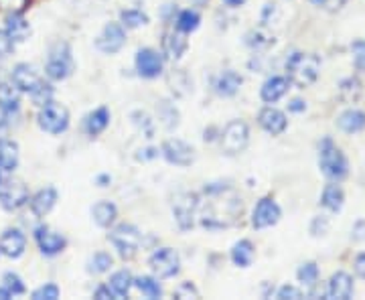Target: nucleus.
Returning <instances> with one entry per match:
<instances>
[{"label":"nucleus","instance_id":"nucleus-9","mask_svg":"<svg viewBox=\"0 0 365 300\" xmlns=\"http://www.w3.org/2000/svg\"><path fill=\"white\" fill-rule=\"evenodd\" d=\"M148 266L158 280H167L181 272V258L173 248H157L148 258Z\"/></svg>","mask_w":365,"mask_h":300},{"label":"nucleus","instance_id":"nucleus-56","mask_svg":"<svg viewBox=\"0 0 365 300\" xmlns=\"http://www.w3.org/2000/svg\"><path fill=\"white\" fill-rule=\"evenodd\" d=\"M288 110H290V112H294V114L304 112V110H307V102H302V100H292V102L288 104Z\"/></svg>","mask_w":365,"mask_h":300},{"label":"nucleus","instance_id":"nucleus-47","mask_svg":"<svg viewBox=\"0 0 365 300\" xmlns=\"http://www.w3.org/2000/svg\"><path fill=\"white\" fill-rule=\"evenodd\" d=\"M14 45H16V43L13 41V37H11L4 29H0V59L13 55Z\"/></svg>","mask_w":365,"mask_h":300},{"label":"nucleus","instance_id":"nucleus-30","mask_svg":"<svg viewBox=\"0 0 365 300\" xmlns=\"http://www.w3.org/2000/svg\"><path fill=\"white\" fill-rule=\"evenodd\" d=\"M321 205L331 213H339L343 205H345V193H343L341 185H337L335 181L327 185L323 193H321Z\"/></svg>","mask_w":365,"mask_h":300},{"label":"nucleus","instance_id":"nucleus-35","mask_svg":"<svg viewBox=\"0 0 365 300\" xmlns=\"http://www.w3.org/2000/svg\"><path fill=\"white\" fill-rule=\"evenodd\" d=\"M134 286L138 288L140 294H144L146 299L157 300L163 296V286H160L157 276H138V278H134Z\"/></svg>","mask_w":365,"mask_h":300},{"label":"nucleus","instance_id":"nucleus-63","mask_svg":"<svg viewBox=\"0 0 365 300\" xmlns=\"http://www.w3.org/2000/svg\"><path fill=\"white\" fill-rule=\"evenodd\" d=\"M189 4H193V6H205L209 0H187Z\"/></svg>","mask_w":365,"mask_h":300},{"label":"nucleus","instance_id":"nucleus-24","mask_svg":"<svg viewBox=\"0 0 365 300\" xmlns=\"http://www.w3.org/2000/svg\"><path fill=\"white\" fill-rule=\"evenodd\" d=\"M19 90L13 83H2L0 81V114L4 118H13L21 112V98Z\"/></svg>","mask_w":365,"mask_h":300},{"label":"nucleus","instance_id":"nucleus-58","mask_svg":"<svg viewBox=\"0 0 365 300\" xmlns=\"http://www.w3.org/2000/svg\"><path fill=\"white\" fill-rule=\"evenodd\" d=\"M110 183H112V177H110V175H98V177H96V185H98V187H108Z\"/></svg>","mask_w":365,"mask_h":300},{"label":"nucleus","instance_id":"nucleus-48","mask_svg":"<svg viewBox=\"0 0 365 300\" xmlns=\"http://www.w3.org/2000/svg\"><path fill=\"white\" fill-rule=\"evenodd\" d=\"M173 296L175 299H199V290L191 282H182V284L175 288Z\"/></svg>","mask_w":365,"mask_h":300},{"label":"nucleus","instance_id":"nucleus-34","mask_svg":"<svg viewBox=\"0 0 365 300\" xmlns=\"http://www.w3.org/2000/svg\"><path fill=\"white\" fill-rule=\"evenodd\" d=\"M173 21H175V29H177V31L189 35V33H193V31L199 29L201 16H199V13H197L195 9H185V11H179Z\"/></svg>","mask_w":365,"mask_h":300},{"label":"nucleus","instance_id":"nucleus-5","mask_svg":"<svg viewBox=\"0 0 365 300\" xmlns=\"http://www.w3.org/2000/svg\"><path fill=\"white\" fill-rule=\"evenodd\" d=\"M108 239L124 260H132L140 249L143 234L132 223H118L116 227L108 234Z\"/></svg>","mask_w":365,"mask_h":300},{"label":"nucleus","instance_id":"nucleus-51","mask_svg":"<svg viewBox=\"0 0 365 300\" xmlns=\"http://www.w3.org/2000/svg\"><path fill=\"white\" fill-rule=\"evenodd\" d=\"M327 232H329V219H327L325 215L314 217L313 222H311V234L314 237H319V235H325Z\"/></svg>","mask_w":365,"mask_h":300},{"label":"nucleus","instance_id":"nucleus-27","mask_svg":"<svg viewBox=\"0 0 365 300\" xmlns=\"http://www.w3.org/2000/svg\"><path fill=\"white\" fill-rule=\"evenodd\" d=\"M4 31L13 37L14 43H23L31 35V25L23 13H9L4 19Z\"/></svg>","mask_w":365,"mask_h":300},{"label":"nucleus","instance_id":"nucleus-37","mask_svg":"<svg viewBox=\"0 0 365 300\" xmlns=\"http://www.w3.org/2000/svg\"><path fill=\"white\" fill-rule=\"evenodd\" d=\"M120 25L124 29H138L148 25V14L143 13L140 9H126L120 13Z\"/></svg>","mask_w":365,"mask_h":300},{"label":"nucleus","instance_id":"nucleus-57","mask_svg":"<svg viewBox=\"0 0 365 300\" xmlns=\"http://www.w3.org/2000/svg\"><path fill=\"white\" fill-rule=\"evenodd\" d=\"M144 155H138V160H153V158L158 157V148H144Z\"/></svg>","mask_w":365,"mask_h":300},{"label":"nucleus","instance_id":"nucleus-31","mask_svg":"<svg viewBox=\"0 0 365 300\" xmlns=\"http://www.w3.org/2000/svg\"><path fill=\"white\" fill-rule=\"evenodd\" d=\"M254 256H256V248L250 239H240L235 242L234 248L230 252V258L234 262L237 268H250L252 262H254Z\"/></svg>","mask_w":365,"mask_h":300},{"label":"nucleus","instance_id":"nucleus-61","mask_svg":"<svg viewBox=\"0 0 365 300\" xmlns=\"http://www.w3.org/2000/svg\"><path fill=\"white\" fill-rule=\"evenodd\" d=\"M227 6H232V9H237V6H242V4H246V0H223Z\"/></svg>","mask_w":365,"mask_h":300},{"label":"nucleus","instance_id":"nucleus-8","mask_svg":"<svg viewBox=\"0 0 365 300\" xmlns=\"http://www.w3.org/2000/svg\"><path fill=\"white\" fill-rule=\"evenodd\" d=\"M69 110L66 105L57 104V102H49V104L41 105L39 114H37V124L43 132L51 134V136H59L69 128Z\"/></svg>","mask_w":365,"mask_h":300},{"label":"nucleus","instance_id":"nucleus-59","mask_svg":"<svg viewBox=\"0 0 365 300\" xmlns=\"http://www.w3.org/2000/svg\"><path fill=\"white\" fill-rule=\"evenodd\" d=\"M215 138H220V132H215V128H209V130H205V136H203V140H205V143H213Z\"/></svg>","mask_w":365,"mask_h":300},{"label":"nucleus","instance_id":"nucleus-3","mask_svg":"<svg viewBox=\"0 0 365 300\" xmlns=\"http://www.w3.org/2000/svg\"><path fill=\"white\" fill-rule=\"evenodd\" d=\"M319 167L327 179H331L335 183H339L349 175V160L329 136L319 143Z\"/></svg>","mask_w":365,"mask_h":300},{"label":"nucleus","instance_id":"nucleus-12","mask_svg":"<svg viewBox=\"0 0 365 300\" xmlns=\"http://www.w3.org/2000/svg\"><path fill=\"white\" fill-rule=\"evenodd\" d=\"M33 237H35V242L39 246L41 254L47 256V258L59 256L67 248L66 235H61L59 232H53L49 225H37L33 229Z\"/></svg>","mask_w":365,"mask_h":300},{"label":"nucleus","instance_id":"nucleus-13","mask_svg":"<svg viewBox=\"0 0 365 300\" xmlns=\"http://www.w3.org/2000/svg\"><path fill=\"white\" fill-rule=\"evenodd\" d=\"M126 45V29L120 23H108L96 37V49L104 55H114Z\"/></svg>","mask_w":365,"mask_h":300},{"label":"nucleus","instance_id":"nucleus-10","mask_svg":"<svg viewBox=\"0 0 365 300\" xmlns=\"http://www.w3.org/2000/svg\"><path fill=\"white\" fill-rule=\"evenodd\" d=\"M160 155L163 158L169 162V165H175V167H191L193 160H195V150L189 143H185L181 138H169L165 140L163 146H160Z\"/></svg>","mask_w":365,"mask_h":300},{"label":"nucleus","instance_id":"nucleus-29","mask_svg":"<svg viewBox=\"0 0 365 300\" xmlns=\"http://www.w3.org/2000/svg\"><path fill=\"white\" fill-rule=\"evenodd\" d=\"M337 126L345 134H357L365 128V112L357 110V108H349L345 110L339 118H337Z\"/></svg>","mask_w":365,"mask_h":300},{"label":"nucleus","instance_id":"nucleus-7","mask_svg":"<svg viewBox=\"0 0 365 300\" xmlns=\"http://www.w3.org/2000/svg\"><path fill=\"white\" fill-rule=\"evenodd\" d=\"M199 205H201V197L197 193L182 191V193L175 195V199H173V217H175L181 232L193 229L195 217L199 215Z\"/></svg>","mask_w":365,"mask_h":300},{"label":"nucleus","instance_id":"nucleus-52","mask_svg":"<svg viewBox=\"0 0 365 300\" xmlns=\"http://www.w3.org/2000/svg\"><path fill=\"white\" fill-rule=\"evenodd\" d=\"M311 2L317 4V6H323V9L329 11V13H335V11L343 9L349 0H311Z\"/></svg>","mask_w":365,"mask_h":300},{"label":"nucleus","instance_id":"nucleus-42","mask_svg":"<svg viewBox=\"0 0 365 300\" xmlns=\"http://www.w3.org/2000/svg\"><path fill=\"white\" fill-rule=\"evenodd\" d=\"M339 92L345 100L355 102V100H359V95H361V81L357 78L343 79L339 83Z\"/></svg>","mask_w":365,"mask_h":300},{"label":"nucleus","instance_id":"nucleus-62","mask_svg":"<svg viewBox=\"0 0 365 300\" xmlns=\"http://www.w3.org/2000/svg\"><path fill=\"white\" fill-rule=\"evenodd\" d=\"M0 299H2V300L13 299V294H11V292H9V290H6V288L2 286V284H0Z\"/></svg>","mask_w":365,"mask_h":300},{"label":"nucleus","instance_id":"nucleus-15","mask_svg":"<svg viewBox=\"0 0 365 300\" xmlns=\"http://www.w3.org/2000/svg\"><path fill=\"white\" fill-rule=\"evenodd\" d=\"M29 189L21 181H2L0 183V205L6 211H16L29 203Z\"/></svg>","mask_w":365,"mask_h":300},{"label":"nucleus","instance_id":"nucleus-25","mask_svg":"<svg viewBox=\"0 0 365 300\" xmlns=\"http://www.w3.org/2000/svg\"><path fill=\"white\" fill-rule=\"evenodd\" d=\"M242 83H244V78L234 71V69H225L222 71L217 79H215V93L217 95H222V98H234L235 93L240 92V88H242Z\"/></svg>","mask_w":365,"mask_h":300},{"label":"nucleus","instance_id":"nucleus-23","mask_svg":"<svg viewBox=\"0 0 365 300\" xmlns=\"http://www.w3.org/2000/svg\"><path fill=\"white\" fill-rule=\"evenodd\" d=\"M110 120H112V114L106 105H100L96 110H91L90 114L83 120V132L90 136V138H96L100 136L102 132H106V128L110 126Z\"/></svg>","mask_w":365,"mask_h":300},{"label":"nucleus","instance_id":"nucleus-17","mask_svg":"<svg viewBox=\"0 0 365 300\" xmlns=\"http://www.w3.org/2000/svg\"><path fill=\"white\" fill-rule=\"evenodd\" d=\"M258 124L262 130L268 132L270 136H280L288 128V118L282 110H278L274 105H266L258 114Z\"/></svg>","mask_w":365,"mask_h":300},{"label":"nucleus","instance_id":"nucleus-46","mask_svg":"<svg viewBox=\"0 0 365 300\" xmlns=\"http://www.w3.org/2000/svg\"><path fill=\"white\" fill-rule=\"evenodd\" d=\"M353 63L357 71L365 73V41L353 43Z\"/></svg>","mask_w":365,"mask_h":300},{"label":"nucleus","instance_id":"nucleus-11","mask_svg":"<svg viewBox=\"0 0 365 300\" xmlns=\"http://www.w3.org/2000/svg\"><path fill=\"white\" fill-rule=\"evenodd\" d=\"M282 217V209L272 197H262L252 211V227L254 229H268Z\"/></svg>","mask_w":365,"mask_h":300},{"label":"nucleus","instance_id":"nucleus-44","mask_svg":"<svg viewBox=\"0 0 365 300\" xmlns=\"http://www.w3.org/2000/svg\"><path fill=\"white\" fill-rule=\"evenodd\" d=\"M169 83L170 86H179V88H175V92L179 93V95H185V93L193 90V81H191V78L182 69H177V71L170 73Z\"/></svg>","mask_w":365,"mask_h":300},{"label":"nucleus","instance_id":"nucleus-45","mask_svg":"<svg viewBox=\"0 0 365 300\" xmlns=\"http://www.w3.org/2000/svg\"><path fill=\"white\" fill-rule=\"evenodd\" d=\"M59 294H61V290L57 284H53V282H47V284H43L39 286L35 292H33V299L35 300H57L59 299Z\"/></svg>","mask_w":365,"mask_h":300},{"label":"nucleus","instance_id":"nucleus-16","mask_svg":"<svg viewBox=\"0 0 365 300\" xmlns=\"http://www.w3.org/2000/svg\"><path fill=\"white\" fill-rule=\"evenodd\" d=\"M43 78L39 71L29 63H16L11 71V83L21 93H33L41 86Z\"/></svg>","mask_w":365,"mask_h":300},{"label":"nucleus","instance_id":"nucleus-43","mask_svg":"<svg viewBox=\"0 0 365 300\" xmlns=\"http://www.w3.org/2000/svg\"><path fill=\"white\" fill-rule=\"evenodd\" d=\"M53 86L49 83V81H41V86L35 90L33 93H29V98H31V102L37 105V108H41V105L49 104V102H53Z\"/></svg>","mask_w":365,"mask_h":300},{"label":"nucleus","instance_id":"nucleus-50","mask_svg":"<svg viewBox=\"0 0 365 300\" xmlns=\"http://www.w3.org/2000/svg\"><path fill=\"white\" fill-rule=\"evenodd\" d=\"M276 299L278 300H299L302 299V290L297 286H290V284H287V286H282L278 292H276Z\"/></svg>","mask_w":365,"mask_h":300},{"label":"nucleus","instance_id":"nucleus-53","mask_svg":"<svg viewBox=\"0 0 365 300\" xmlns=\"http://www.w3.org/2000/svg\"><path fill=\"white\" fill-rule=\"evenodd\" d=\"M93 299H98V300H112V299H116V296H114L112 288L108 286V284H100V286L93 290Z\"/></svg>","mask_w":365,"mask_h":300},{"label":"nucleus","instance_id":"nucleus-64","mask_svg":"<svg viewBox=\"0 0 365 300\" xmlns=\"http://www.w3.org/2000/svg\"><path fill=\"white\" fill-rule=\"evenodd\" d=\"M0 183H2V169H0Z\"/></svg>","mask_w":365,"mask_h":300},{"label":"nucleus","instance_id":"nucleus-36","mask_svg":"<svg viewBox=\"0 0 365 300\" xmlns=\"http://www.w3.org/2000/svg\"><path fill=\"white\" fill-rule=\"evenodd\" d=\"M112 266H114V258L108 252H96L90 260H88V264H86V270H88V274L98 276L110 272Z\"/></svg>","mask_w":365,"mask_h":300},{"label":"nucleus","instance_id":"nucleus-49","mask_svg":"<svg viewBox=\"0 0 365 300\" xmlns=\"http://www.w3.org/2000/svg\"><path fill=\"white\" fill-rule=\"evenodd\" d=\"M29 6V0H0V9L9 13H23Z\"/></svg>","mask_w":365,"mask_h":300},{"label":"nucleus","instance_id":"nucleus-33","mask_svg":"<svg viewBox=\"0 0 365 300\" xmlns=\"http://www.w3.org/2000/svg\"><path fill=\"white\" fill-rule=\"evenodd\" d=\"M157 118L158 122L167 128V130H175L179 126V120H181V114L177 110V105L170 104L167 100H160L157 104Z\"/></svg>","mask_w":365,"mask_h":300},{"label":"nucleus","instance_id":"nucleus-19","mask_svg":"<svg viewBox=\"0 0 365 300\" xmlns=\"http://www.w3.org/2000/svg\"><path fill=\"white\" fill-rule=\"evenodd\" d=\"M355 292L353 276L347 272H335L327 282V299L331 300H351Z\"/></svg>","mask_w":365,"mask_h":300},{"label":"nucleus","instance_id":"nucleus-54","mask_svg":"<svg viewBox=\"0 0 365 300\" xmlns=\"http://www.w3.org/2000/svg\"><path fill=\"white\" fill-rule=\"evenodd\" d=\"M353 270H355L357 278L365 280V254H359V256L355 258V262H353Z\"/></svg>","mask_w":365,"mask_h":300},{"label":"nucleus","instance_id":"nucleus-4","mask_svg":"<svg viewBox=\"0 0 365 300\" xmlns=\"http://www.w3.org/2000/svg\"><path fill=\"white\" fill-rule=\"evenodd\" d=\"M73 69H76V63H73L71 45L66 41L55 43L49 49L47 61H45V76L51 81H63L73 73Z\"/></svg>","mask_w":365,"mask_h":300},{"label":"nucleus","instance_id":"nucleus-41","mask_svg":"<svg viewBox=\"0 0 365 300\" xmlns=\"http://www.w3.org/2000/svg\"><path fill=\"white\" fill-rule=\"evenodd\" d=\"M2 286L6 288L13 296H21V294L26 292L25 282H23V278L16 272H4L2 274Z\"/></svg>","mask_w":365,"mask_h":300},{"label":"nucleus","instance_id":"nucleus-26","mask_svg":"<svg viewBox=\"0 0 365 300\" xmlns=\"http://www.w3.org/2000/svg\"><path fill=\"white\" fill-rule=\"evenodd\" d=\"M91 219L93 223L98 225V227H112L118 219V207L116 203H112V201H98L93 207H91Z\"/></svg>","mask_w":365,"mask_h":300},{"label":"nucleus","instance_id":"nucleus-1","mask_svg":"<svg viewBox=\"0 0 365 300\" xmlns=\"http://www.w3.org/2000/svg\"><path fill=\"white\" fill-rule=\"evenodd\" d=\"M205 199H201L199 205V222L209 232H220L225 227H232L240 215L244 203L232 187L223 183H209L203 189Z\"/></svg>","mask_w":365,"mask_h":300},{"label":"nucleus","instance_id":"nucleus-55","mask_svg":"<svg viewBox=\"0 0 365 300\" xmlns=\"http://www.w3.org/2000/svg\"><path fill=\"white\" fill-rule=\"evenodd\" d=\"M351 237L355 239V242H361V239H365V222H357L355 225H353Z\"/></svg>","mask_w":365,"mask_h":300},{"label":"nucleus","instance_id":"nucleus-18","mask_svg":"<svg viewBox=\"0 0 365 300\" xmlns=\"http://www.w3.org/2000/svg\"><path fill=\"white\" fill-rule=\"evenodd\" d=\"M26 249V235L19 227H9L0 235V254L6 258H21Z\"/></svg>","mask_w":365,"mask_h":300},{"label":"nucleus","instance_id":"nucleus-21","mask_svg":"<svg viewBox=\"0 0 365 300\" xmlns=\"http://www.w3.org/2000/svg\"><path fill=\"white\" fill-rule=\"evenodd\" d=\"M187 47H189V41L181 31L173 29V31H167L163 35V55L170 61H179L187 51Z\"/></svg>","mask_w":365,"mask_h":300},{"label":"nucleus","instance_id":"nucleus-60","mask_svg":"<svg viewBox=\"0 0 365 300\" xmlns=\"http://www.w3.org/2000/svg\"><path fill=\"white\" fill-rule=\"evenodd\" d=\"M6 130H9V122L4 120V116H0V140L6 138Z\"/></svg>","mask_w":365,"mask_h":300},{"label":"nucleus","instance_id":"nucleus-6","mask_svg":"<svg viewBox=\"0 0 365 300\" xmlns=\"http://www.w3.org/2000/svg\"><path fill=\"white\" fill-rule=\"evenodd\" d=\"M250 143V128L244 120H232L225 124V128L220 132V144L222 152L227 157H237L246 150Z\"/></svg>","mask_w":365,"mask_h":300},{"label":"nucleus","instance_id":"nucleus-40","mask_svg":"<svg viewBox=\"0 0 365 300\" xmlns=\"http://www.w3.org/2000/svg\"><path fill=\"white\" fill-rule=\"evenodd\" d=\"M246 45L254 51H262V49H268L270 45H274V37L264 33L262 29H256V31H250L246 35Z\"/></svg>","mask_w":365,"mask_h":300},{"label":"nucleus","instance_id":"nucleus-22","mask_svg":"<svg viewBox=\"0 0 365 300\" xmlns=\"http://www.w3.org/2000/svg\"><path fill=\"white\" fill-rule=\"evenodd\" d=\"M290 90V81L287 76H272L262 83L260 98L266 104H276L278 100H282Z\"/></svg>","mask_w":365,"mask_h":300},{"label":"nucleus","instance_id":"nucleus-39","mask_svg":"<svg viewBox=\"0 0 365 300\" xmlns=\"http://www.w3.org/2000/svg\"><path fill=\"white\" fill-rule=\"evenodd\" d=\"M130 118L132 124L143 132L146 138H153V136H155V120L148 116L146 112H143V110H134L130 114Z\"/></svg>","mask_w":365,"mask_h":300},{"label":"nucleus","instance_id":"nucleus-20","mask_svg":"<svg viewBox=\"0 0 365 300\" xmlns=\"http://www.w3.org/2000/svg\"><path fill=\"white\" fill-rule=\"evenodd\" d=\"M57 189L55 187H43L33 197H29V207L37 219H43L45 215L51 213V209L57 203Z\"/></svg>","mask_w":365,"mask_h":300},{"label":"nucleus","instance_id":"nucleus-38","mask_svg":"<svg viewBox=\"0 0 365 300\" xmlns=\"http://www.w3.org/2000/svg\"><path fill=\"white\" fill-rule=\"evenodd\" d=\"M319 274L321 272H319V266L314 262H304L299 268V272H297V278L304 288H313L319 282Z\"/></svg>","mask_w":365,"mask_h":300},{"label":"nucleus","instance_id":"nucleus-14","mask_svg":"<svg viewBox=\"0 0 365 300\" xmlns=\"http://www.w3.org/2000/svg\"><path fill=\"white\" fill-rule=\"evenodd\" d=\"M134 66H136V71H138L140 78L155 79L165 71V59H163V55L158 51H155V49L143 47V49L136 51Z\"/></svg>","mask_w":365,"mask_h":300},{"label":"nucleus","instance_id":"nucleus-2","mask_svg":"<svg viewBox=\"0 0 365 300\" xmlns=\"http://www.w3.org/2000/svg\"><path fill=\"white\" fill-rule=\"evenodd\" d=\"M284 69H287V78L290 81V86L309 88V86H313L314 81L319 79L321 59L314 53L294 51L292 55H288Z\"/></svg>","mask_w":365,"mask_h":300},{"label":"nucleus","instance_id":"nucleus-28","mask_svg":"<svg viewBox=\"0 0 365 300\" xmlns=\"http://www.w3.org/2000/svg\"><path fill=\"white\" fill-rule=\"evenodd\" d=\"M19 144L11 140V138H2L0 140V169L2 172H14L19 167Z\"/></svg>","mask_w":365,"mask_h":300},{"label":"nucleus","instance_id":"nucleus-32","mask_svg":"<svg viewBox=\"0 0 365 300\" xmlns=\"http://www.w3.org/2000/svg\"><path fill=\"white\" fill-rule=\"evenodd\" d=\"M108 286L112 288L116 299H128L132 286H134V276L130 274V270H118L110 276Z\"/></svg>","mask_w":365,"mask_h":300}]
</instances>
